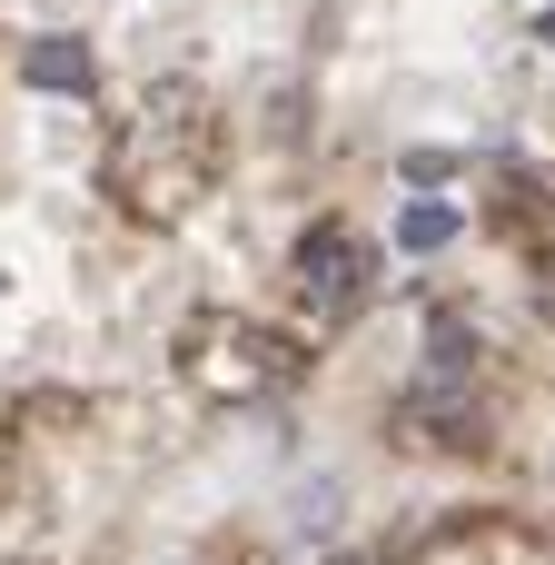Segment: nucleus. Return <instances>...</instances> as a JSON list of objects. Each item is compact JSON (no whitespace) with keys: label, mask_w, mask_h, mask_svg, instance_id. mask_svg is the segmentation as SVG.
Instances as JSON below:
<instances>
[{"label":"nucleus","mask_w":555,"mask_h":565,"mask_svg":"<svg viewBox=\"0 0 555 565\" xmlns=\"http://www.w3.org/2000/svg\"><path fill=\"white\" fill-rule=\"evenodd\" d=\"M298 288H308L328 318H348V308L367 298V248H357V238H338V228H328V238H308V258H298Z\"/></svg>","instance_id":"f257e3e1"},{"label":"nucleus","mask_w":555,"mask_h":565,"mask_svg":"<svg viewBox=\"0 0 555 565\" xmlns=\"http://www.w3.org/2000/svg\"><path fill=\"white\" fill-rule=\"evenodd\" d=\"M447 238H457V209H447V199H417V209L397 218V248H417V258L447 248Z\"/></svg>","instance_id":"7ed1b4c3"},{"label":"nucleus","mask_w":555,"mask_h":565,"mask_svg":"<svg viewBox=\"0 0 555 565\" xmlns=\"http://www.w3.org/2000/svg\"><path fill=\"white\" fill-rule=\"evenodd\" d=\"M20 79H30V89H50V99H79V89H89V50L50 30V40H30V50H20Z\"/></svg>","instance_id":"f03ea898"}]
</instances>
